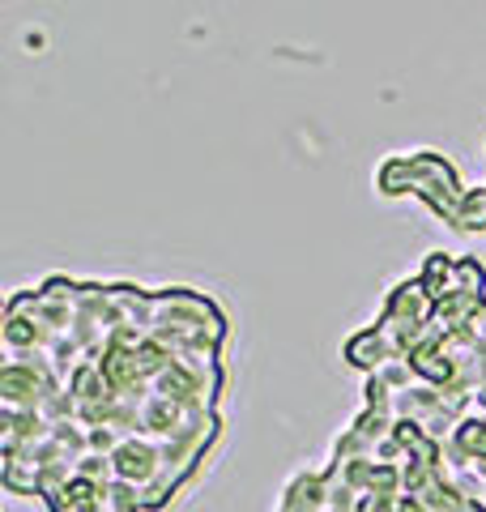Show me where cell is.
Listing matches in <instances>:
<instances>
[]
</instances>
